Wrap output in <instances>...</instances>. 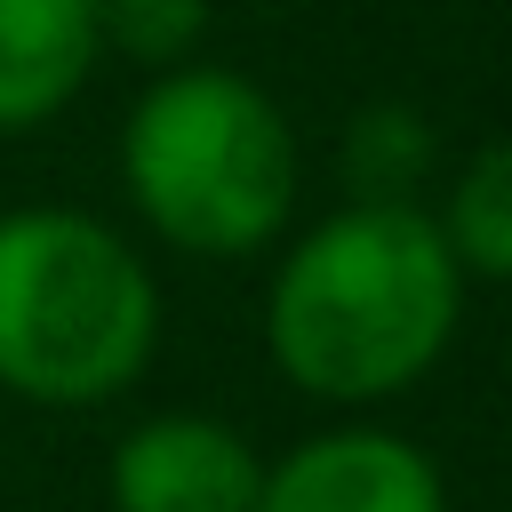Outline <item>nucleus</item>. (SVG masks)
<instances>
[{"label": "nucleus", "instance_id": "1", "mask_svg": "<svg viewBox=\"0 0 512 512\" xmlns=\"http://www.w3.org/2000/svg\"><path fill=\"white\" fill-rule=\"evenodd\" d=\"M464 264L440 216L416 200H352L320 216L272 272L264 344L280 376L312 400H392L456 336Z\"/></svg>", "mask_w": 512, "mask_h": 512}, {"label": "nucleus", "instance_id": "2", "mask_svg": "<svg viewBox=\"0 0 512 512\" xmlns=\"http://www.w3.org/2000/svg\"><path fill=\"white\" fill-rule=\"evenodd\" d=\"M120 176L136 216L168 248L248 256L296 208V136L256 80L168 64L120 128Z\"/></svg>", "mask_w": 512, "mask_h": 512}, {"label": "nucleus", "instance_id": "3", "mask_svg": "<svg viewBox=\"0 0 512 512\" xmlns=\"http://www.w3.org/2000/svg\"><path fill=\"white\" fill-rule=\"evenodd\" d=\"M160 288L80 208L0 216V384L40 408H96L144 376Z\"/></svg>", "mask_w": 512, "mask_h": 512}, {"label": "nucleus", "instance_id": "4", "mask_svg": "<svg viewBox=\"0 0 512 512\" xmlns=\"http://www.w3.org/2000/svg\"><path fill=\"white\" fill-rule=\"evenodd\" d=\"M256 512H448L440 464L376 424L312 432L280 464H264Z\"/></svg>", "mask_w": 512, "mask_h": 512}, {"label": "nucleus", "instance_id": "5", "mask_svg": "<svg viewBox=\"0 0 512 512\" xmlns=\"http://www.w3.org/2000/svg\"><path fill=\"white\" fill-rule=\"evenodd\" d=\"M112 512H256L264 464L216 416H152L112 448Z\"/></svg>", "mask_w": 512, "mask_h": 512}, {"label": "nucleus", "instance_id": "6", "mask_svg": "<svg viewBox=\"0 0 512 512\" xmlns=\"http://www.w3.org/2000/svg\"><path fill=\"white\" fill-rule=\"evenodd\" d=\"M104 56L96 0H0V136L64 112Z\"/></svg>", "mask_w": 512, "mask_h": 512}, {"label": "nucleus", "instance_id": "7", "mask_svg": "<svg viewBox=\"0 0 512 512\" xmlns=\"http://www.w3.org/2000/svg\"><path fill=\"white\" fill-rule=\"evenodd\" d=\"M440 232H448V256H456L464 272L512 280V136H496V144H480V152L464 160Z\"/></svg>", "mask_w": 512, "mask_h": 512}, {"label": "nucleus", "instance_id": "8", "mask_svg": "<svg viewBox=\"0 0 512 512\" xmlns=\"http://www.w3.org/2000/svg\"><path fill=\"white\" fill-rule=\"evenodd\" d=\"M344 168H352V192H360V200H408V184H416V168H424V128H416V112H400V104L360 112Z\"/></svg>", "mask_w": 512, "mask_h": 512}, {"label": "nucleus", "instance_id": "9", "mask_svg": "<svg viewBox=\"0 0 512 512\" xmlns=\"http://www.w3.org/2000/svg\"><path fill=\"white\" fill-rule=\"evenodd\" d=\"M96 24H104V48L136 64H184L208 24V0H96Z\"/></svg>", "mask_w": 512, "mask_h": 512}]
</instances>
